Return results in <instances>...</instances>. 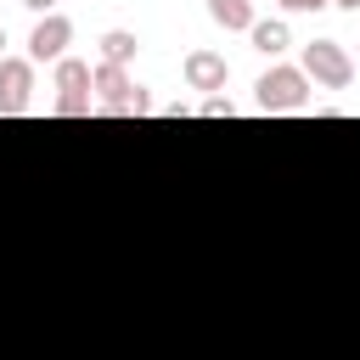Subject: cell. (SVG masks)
Segmentation results:
<instances>
[{"instance_id":"15","label":"cell","mask_w":360,"mask_h":360,"mask_svg":"<svg viewBox=\"0 0 360 360\" xmlns=\"http://www.w3.org/2000/svg\"><path fill=\"white\" fill-rule=\"evenodd\" d=\"M22 6H28V11H39V17H51V11H56V0H22Z\"/></svg>"},{"instance_id":"17","label":"cell","mask_w":360,"mask_h":360,"mask_svg":"<svg viewBox=\"0 0 360 360\" xmlns=\"http://www.w3.org/2000/svg\"><path fill=\"white\" fill-rule=\"evenodd\" d=\"M0 56H6V28H0Z\"/></svg>"},{"instance_id":"18","label":"cell","mask_w":360,"mask_h":360,"mask_svg":"<svg viewBox=\"0 0 360 360\" xmlns=\"http://www.w3.org/2000/svg\"><path fill=\"white\" fill-rule=\"evenodd\" d=\"M281 6H287V0H281Z\"/></svg>"},{"instance_id":"4","label":"cell","mask_w":360,"mask_h":360,"mask_svg":"<svg viewBox=\"0 0 360 360\" xmlns=\"http://www.w3.org/2000/svg\"><path fill=\"white\" fill-rule=\"evenodd\" d=\"M28 96H34V62L28 56H0V118L28 112Z\"/></svg>"},{"instance_id":"10","label":"cell","mask_w":360,"mask_h":360,"mask_svg":"<svg viewBox=\"0 0 360 360\" xmlns=\"http://www.w3.org/2000/svg\"><path fill=\"white\" fill-rule=\"evenodd\" d=\"M129 56H135V34L129 28H107L101 34V62L107 68H129Z\"/></svg>"},{"instance_id":"9","label":"cell","mask_w":360,"mask_h":360,"mask_svg":"<svg viewBox=\"0 0 360 360\" xmlns=\"http://www.w3.org/2000/svg\"><path fill=\"white\" fill-rule=\"evenodd\" d=\"M90 73H96V68H90L84 56H62V62H56V90H62V96H90Z\"/></svg>"},{"instance_id":"3","label":"cell","mask_w":360,"mask_h":360,"mask_svg":"<svg viewBox=\"0 0 360 360\" xmlns=\"http://www.w3.org/2000/svg\"><path fill=\"white\" fill-rule=\"evenodd\" d=\"M68 45H73V17H62V11H51V17H39L34 22V34H28V62H62L68 56Z\"/></svg>"},{"instance_id":"16","label":"cell","mask_w":360,"mask_h":360,"mask_svg":"<svg viewBox=\"0 0 360 360\" xmlns=\"http://www.w3.org/2000/svg\"><path fill=\"white\" fill-rule=\"evenodd\" d=\"M332 6H343V11H360V0H332Z\"/></svg>"},{"instance_id":"6","label":"cell","mask_w":360,"mask_h":360,"mask_svg":"<svg viewBox=\"0 0 360 360\" xmlns=\"http://www.w3.org/2000/svg\"><path fill=\"white\" fill-rule=\"evenodd\" d=\"M180 73H186V84H191V90H208V96H219V90H225V79H231V68H225V56H219V51H191Z\"/></svg>"},{"instance_id":"13","label":"cell","mask_w":360,"mask_h":360,"mask_svg":"<svg viewBox=\"0 0 360 360\" xmlns=\"http://www.w3.org/2000/svg\"><path fill=\"white\" fill-rule=\"evenodd\" d=\"M146 112H152V96H146L141 84H135V96H129V107H124V118H146Z\"/></svg>"},{"instance_id":"12","label":"cell","mask_w":360,"mask_h":360,"mask_svg":"<svg viewBox=\"0 0 360 360\" xmlns=\"http://www.w3.org/2000/svg\"><path fill=\"white\" fill-rule=\"evenodd\" d=\"M197 112H202V118H231V112H236V101H231V96H208Z\"/></svg>"},{"instance_id":"14","label":"cell","mask_w":360,"mask_h":360,"mask_svg":"<svg viewBox=\"0 0 360 360\" xmlns=\"http://www.w3.org/2000/svg\"><path fill=\"white\" fill-rule=\"evenodd\" d=\"M332 0H287V11H326Z\"/></svg>"},{"instance_id":"11","label":"cell","mask_w":360,"mask_h":360,"mask_svg":"<svg viewBox=\"0 0 360 360\" xmlns=\"http://www.w3.org/2000/svg\"><path fill=\"white\" fill-rule=\"evenodd\" d=\"M51 112H56V118H84V112H90V96H56Z\"/></svg>"},{"instance_id":"5","label":"cell","mask_w":360,"mask_h":360,"mask_svg":"<svg viewBox=\"0 0 360 360\" xmlns=\"http://www.w3.org/2000/svg\"><path fill=\"white\" fill-rule=\"evenodd\" d=\"M90 90H96V112H118V118H124V107H129V96H135V79H129V68H107V62H96Z\"/></svg>"},{"instance_id":"1","label":"cell","mask_w":360,"mask_h":360,"mask_svg":"<svg viewBox=\"0 0 360 360\" xmlns=\"http://www.w3.org/2000/svg\"><path fill=\"white\" fill-rule=\"evenodd\" d=\"M253 96H259L264 112H304V107H309V79H304V68L276 62V68L253 84Z\"/></svg>"},{"instance_id":"2","label":"cell","mask_w":360,"mask_h":360,"mask_svg":"<svg viewBox=\"0 0 360 360\" xmlns=\"http://www.w3.org/2000/svg\"><path fill=\"white\" fill-rule=\"evenodd\" d=\"M298 68H304V79H315V84H326V90H349V84H354V56H349L338 39H309Z\"/></svg>"},{"instance_id":"8","label":"cell","mask_w":360,"mask_h":360,"mask_svg":"<svg viewBox=\"0 0 360 360\" xmlns=\"http://www.w3.org/2000/svg\"><path fill=\"white\" fill-rule=\"evenodd\" d=\"M248 39H253V51H264V56H281V51L292 45V28H287L281 17H270V22H253V28H248Z\"/></svg>"},{"instance_id":"7","label":"cell","mask_w":360,"mask_h":360,"mask_svg":"<svg viewBox=\"0 0 360 360\" xmlns=\"http://www.w3.org/2000/svg\"><path fill=\"white\" fill-rule=\"evenodd\" d=\"M208 17L219 22V28H231V34H248L259 17H253V0H208Z\"/></svg>"}]
</instances>
